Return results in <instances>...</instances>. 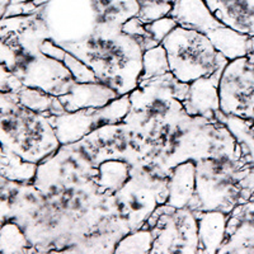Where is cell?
Masks as SVG:
<instances>
[{"label":"cell","instance_id":"6da1fadb","mask_svg":"<svg viewBox=\"0 0 254 254\" xmlns=\"http://www.w3.org/2000/svg\"><path fill=\"white\" fill-rule=\"evenodd\" d=\"M253 196L254 169L234 135L222 124L214 150L196 162V196L190 208L220 210L230 215Z\"/></svg>","mask_w":254,"mask_h":254},{"label":"cell","instance_id":"7a4b0ae2","mask_svg":"<svg viewBox=\"0 0 254 254\" xmlns=\"http://www.w3.org/2000/svg\"><path fill=\"white\" fill-rule=\"evenodd\" d=\"M59 46L83 61L101 83L120 97L130 94L140 83L144 50L122 27H104L80 42Z\"/></svg>","mask_w":254,"mask_h":254},{"label":"cell","instance_id":"3957f363","mask_svg":"<svg viewBox=\"0 0 254 254\" xmlns=\"http://www.w3.org/2000/svg\"><path fill=\"white\" fill-rule=\"evenodd\" d=\"M187 89L188 84L177 80L172 72L140 80L128 94L130 110L122 122L145 140L153 141L164 125L186 112L182 102Z\"/></svg>","mask_w":254,"mask_h":254},{"label":"cell","instance_id":"277c9868","mask_svg":"<svg viewBox=\"0 0 254 254\" xmlns=\"http://www.w3.org/2000/svg\"><path fill=\"white\" fill-rule=\"evenodd\" d=\"M0 142L28 163L44 162L61 146L47 116L10 99L0 108Z\"/></svg>","mask_w":254,"mask_h":254},{"label":"cell","instance_id":"5b68a950","mask_svg":"<svg viewBox=\"0 0 254 254\" xmlns=\"http://www.w3.org/2000/svg\"><path fill=\"white\" fill-rule=\"evenodd\" d=\"M162 45L172 75L185 84L222 71L230 61L203 33L179 24Z\"/></svg>","mask_w":254,"mask_h":254},{"label":"cell","instance_id":"8992f818","mask_svg":"<svg viewBox=\"0 0 254 254\" xmlns=\"http://www.w3.org/2000/svg\"><path fill=\"white\" fill-rule=\"evenodd\" d=\"M55 44L85 40L103 28L95 0H49L37 10Z\"/></svg>","mask_w":254,"mask_h":254},{"label":"cell","instance_id":"52a82bcc","mask_svg":"<svg viewBox=\"0 0 254 254\" xmlns=\"http://www.w3.org/2000/svg\"><path fill=\"white\" fill-rule=\"evenodd\" d=\"M169 15L179 26L203 33L229 60L244 58L253 52L252 37L238 33L221 23L203 0H174Z\"/></svg>","mask_w":254,"mask_h":254},{"label":"cell","instance_id":"ba28073f","mask_svg":"<svg viewBox=\"0 0 254 254\" xmlns=\"http://www.w3.org/2000/svg\"><path fill=\"white\" fill-rule=\"evenodd\" d=\"M144 226L154 234L151 253H198L196 211L158 206Z\"/></svg>","mask_w":254,"mask_h":254},{"label":"cell","instance_id":"9c48e42d","mask_svg":"<svg viewBox=\"0 0 254 254\" xmlns=\"http://www.w3.org/2000/svg\"><path fill=\"white\" fill-rule=\"evenodd\" d=\"M130 110L128 94L101 108H87L75 112L49 116L61 145L72 144L107 125L121 124Z\"/></svg>","mask_w":254,"mask_h":254},{"label":"cell","instance_id":"30bf717a","mask_svg":"<svg viewBox=\"0 0 254 254\" xmlns=\"http://www.w3.org/2000/svg\"><path fill=\"white\" fill-rule=\"evenodd\" d=\"M220 111L254 121V69L248 56L230 60L219 83Z\"/></svg>","mask_w":254,"mask_h":254},{"label":"cell","instance_id":"8fae6325","mask_svg":"<svg viewBox=\"0 0 254 254\" xmlns=\"http://www.w3.org/2000/svg\"><path fill=\"white\" fill-rule=\"evenodd\" d=\"M113 196L120 219L130 231L142 228L158 206L162 205L155 190L132 177Z\"/></svg>","mask_w":254,"mask_h":254},{"label":"cell","instance_id":"7c38bea8","mask_svg":"<svg viewBox=\"0 0 254 254\" xmlns=\"http://www.w3.org/2000/svg\"><path fill=\"white\" fill-rule=\"evenodd\" d=\"M221 74L222 71H217L188 84L187 94L182 102L187 115L217 121L220 113L219 83Z\"/></svg>","mask_w":254,"mask_h":254},{"label":"cell","instance_id":"4fadbf2b","mask_svg":"<svg viewBox=\"0 0 254 254\" xmlns=\"http://www.w3.org/2000/svg\"><path fill=\"white\" fill-rule=\"evenodd\" d=\"M219 253H254V196L229 215L228 238Z\"/></svg>","mask_w":254,"mask_h":254},{"label":"cell","instance_id":"5bb4252c","mask_svg":"<svg viewBox=\"0 0 254 254\" xmlns=\"http://www.w3.org/2000/svg\"><path fill=\"white\" fill-rule=\"evenodd\" d=\"M117 92L101 81L95 83H78L74 81L65 94L60 95L63 107L66 112L87 110V108H101L119 98Z\"/></svg>","mask_w":254,"mask_h":254},{"label":"cell","instance_id":"9a60e30c","mask_svg":"<svg viewBox=\"0 0 254 254\" xmlns=\"http://www.w3.org/2000/svg\"><path fill=\"white\" fill-rule=\"evenodd\" d=\"M217 19L248 37H254V0H203Z\"/></svg>","mask_w":254,"mask_h":254},{"label":"cell","instance_id":"2e32d148","mask_svg":"<svg viewBox=\"0 0 254 254\" xmlns=\"http://www.w3.org/2000/svg\"><path fill=\"white\" fill-rule=\"evenodd\" d=\"M198 253L215 254L228 238L229 214L220 210L196 211Z\"/></svg>","mask_w":254,"mask_h":254},{"label":"cell","instance_id":"e0dca14e","mask_svg":"<svg viewBox=\"0 0 254 254\" xmlns=\"http://www.w3.org/2000/svg\"><path fill=\"white\" fill-rule=\"evenodd\" d=\"M196 196V162L187 160L176 165L168 179L165 205L173 208H190Z\"/></svg>","mask_w":254,"mask_h":254},{"label":"cell","instance_id":"ac0fdd59","mask_svg":"<svg viewBox=\"0 0 254 254\" xmlns=\"http://www.w3.org/2000/svg\"><path fill=\"white\" fill-rule=\"evenodd\" d=\"M131 178V165L122 159H107L97 168L95 181L99 190L115 194Z\"/></svg>","mask_w":254,"mask_h":254},{"label":"cell","instance_id":"d6986e66","mask_svg":"<svg viewBox=\"0 0 254 254\" xmlns=\"http://www.w3.org/2000/svg\"><path fill=\"white\" fill-rule=\"evenodd\" d=\"M18 102L23 104L24 107L35 112L42 113L45 116H56L66 112L63 107L60 99L56 95L44 92L36 88L23 87L17 93Z\"/></svg>","mask_w":254,"mask_h":254},{"label":"cell","instance_id":"ffe728a7","mask_svg":"<svg viewBox=\"0 0 254 254\" xmlns=\"http://www.w3.org/2000/svg\"><path fill=\"white\" fill-rule=\"evenodd\" d=\"M217 121L222 122L228 127L230 132L234 135L237 141L239 142L243 153L247 160L254 169V128L253 121L240 119L235 116H226L220 111L217 116Z\"/></svg>","mask_w":254,"mask_h":254},{"label":"cell","instance_id":"44dd1931","mask_svg":"<svg viewBox=\"0 0 254 254\" xmlns=\"http://www.w3.org/2000/svg\"><path fill=\"white\" fill-rule=\"evenodd\" d=\"M0 253H35L23 229L13 220L0 229Z\"/></svg>","mask_w":254,"mask_h":254},{"label":"cell","instance_id":"7402d4cb","mask_svg":"<svg viewBox=\"0 0 254 254\" xmlns=\"http://www.w3.org/2000/svg\"><path fill=\"white\" fill-rule=\"evenodd\" d=\"M154 243L153 231L146 226L127 233L116 244L113 253H133L147 254L151 253Z\"/></svg>","mask_w":254,"mask_h":254},{"label":"cell","instance_id":"603a6c76","mask_svg":"<svg viewBox=\"0 0 254 254\" xmlns=\"http://www.w3.org/2000/svg\"><path fill=\"white\" fill-rule=\"evenodd\" d=\"M167 72H171V70H169L167 51H165L164 46L162 44L144 51V55H142V74L140 80L162 76Z\"/></svg>","mask_w":254,"mask_h":254},{"label":"cell","instance_id":"cb8c5ba5","mask_svg":"<svg viewBox=\"0 0 254 254\" xmlns=\"http://www.w3.org/2000/svg\"><path fill=\"white\" fill-rule=\"evenodd\" d=\"M20 182H15L0 174V229L12 219L13 205L19 190Z\"/></svg>","mask_w":254,"mask_h":254},{"label":"cell","instance_id":"d4e9b609","mask_svg":"<svg viewBox=\"0 0 254 254\" xmlns=\"http://www.w3.org/2000/svg\"><path fill=\"white\" fill-rule=\"evenodd\" d=\"M177 26H178L177 20L174 19L172 15H167V17H163L160 18V19L154 20L151 23H147L146 29L149 31V33H150L154 42L160 45L163 42V40H164Z\"/></svg>","mask_w":254,"mask_h":254},{"label":"cell","instance_id":"484cf974","mask_svg":"<svg viewBox=\"0 0 254 254\" xmlns=\"http://www.w3.org/2000/svg\"><path fill=\"white\" fill-rule=\"evenodd\" d=\"M24 85L4 64L0 63V92L17 94Z\"/></svg>","mask_w":254,"mask_h":254},{"label":"cell","instance_id":"4316f807","mask_svg":"<svg viewBox=\"0 0 254 254\" xmlns=\"http://www.w3.org/2000/svg\"><path fill=\"white\" fill-rule=\"evenodd\" d=\"M10 4H12V0H0V19L5 17Z\"/></svg>","mask_w":254,"mask_h":254},{"label":"cell","instance_id":"83f0119b","mask_svg":"<svg viewBox=\"0 0 254 254\" xmlns=\"http://www.w3.org/2000/svg\"><path fill=\"white\" fill-rule=\"evenodd\" d=\"M248 59H249V63H251V65L254 69V52H252L251 55H248Z\"/></svg>","mask_w":254,"mask_h":254}]
</instances>
